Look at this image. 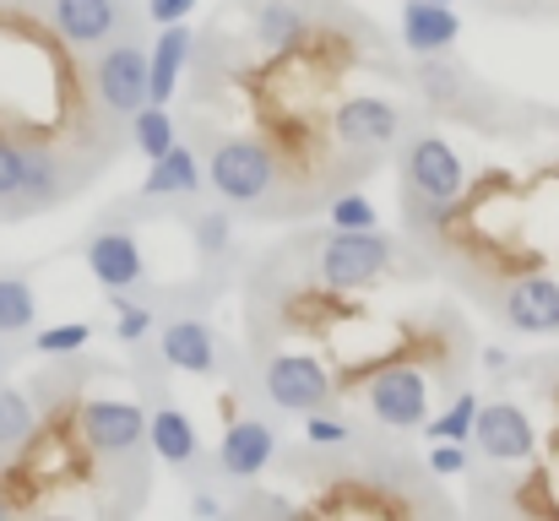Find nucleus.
<instances>
[{"label":"nucleus","mask_w":559,"mask_h":521,"mask_svg":"<svg viewBox=\"0 0 559 521\" xmlns=\"http://www.w3.org/2000/svg\"><path fill=\"white\" fill-rule=\"evenodd\" d=\"M206 179L228 206H266L277 190V158L250 137H223L206 158Z\"/></svg>","instance_id":"1"},{"label":"nucleus","mask_w":559,"mask_h":521,"mask_svg":"<svg viewBox=\"0 0 559 521\" xmlns=\"http://www.w3.org/2000/svg\"><path fill=\"white\" fill-rule=\"evenodd\" d=\"M391 267V239L380 228H332L316 250V272L326 288H370Z\"/></svg>","instance_id":"2"},{"label":"nucleus","mask_w":559,"mask_h":521,"mask_svg":"<svg viewBox=\"0 0 559 521\" xmlns=\"http://www.w3.org/2000/svg\"><path fill=\"white\" fill-rule=\"evenodd\" d=\"M261 391L272 396L277 413H299L305 418V413H316V407H326L337 396V380L310 353H272L266 369H261Z\"/></svg>","instance_id":"3"},{"label":"nucleus","mask_w":559,"mask_h":521,"mask_svg":"<svg viewBox=\"0 0 559 521\" xmlns=\"http://www.w3.org/2000/svg\"><path fill=\"white\" fill-rule=\"evenodd\" d=\"M76 429H82V446L104 462H131L142 446H147V413L136 402H120V396H93L82 402L76 413Z\"/></svg>","instance_id":"4"},{"label":"nucleus","mask_w":559,"mask_h":521,"mask_svg":"<svg viewBox=\"0 0 559 521\" xmlns=\"http://www.w3.org/2000/svg\"><path fill=\"white\" fill-rule=\"evenodd\" d=\"M93 98L109 115H120V120H131L147 104V49L136 38H120V44L109 38L98 49V60H93Z\"/></svg>","instance_id":"5"},{"label":"nucleus","mask_w":559,"mask_h":521,"mask_svg":"<svg viewBox=\"0 0 559 521\" xmlns=\"http://www.w3.org/2000/svg\"><path fill=\"white\" fill-rule=\"evenodd\" d=\"M365 402H370L374 424H385V429H424V418L435 413L429 375L413 369V364H391V369H380V375L370 380V391H365Z\"/></svg>","instance_id":"6"},{"label":"nucleus","mask_w":559,"mask_h":521,"mask_svg":"<svg viewBox=\"0 0 559 521\" xmlns=\"http://www.w3.org/2000/svg\"><path fill=\"white\" fill-rule=\"evenodd\" d=\"M402 174H407V190H418L429 201H456L467 190V164L456 158V147L445 137H413L402 147Z\"/></svg>","instance_id":"7"},{"label":"nucleus","mask_w":559,"mask_h":521,"mask_svg":"<svg viewBox=\"0 0 559 521\" xmlns=\"http://www.w3.org/2000/svg\"><path fill=\"white\" fill-rule=\"evenodd\" d=\"M467 440H473L489 462H506V467H511V462H533V451H538V429H533L527 407H516V402H484Z\"/></svg>","instance_id":"8"},{"label":"nucleus","mask_w":559,"mask_h":521,"mask_svg":"<svg viewBox=\"0 0 559 521\" xmlns=\"http://www.w3.org/2000/svg\"><path fill=\"white\" fill-rule=\"evenodd\" d=\"M82 261H87V272H93L109 294H136V288L147 283V256H142V245H136L131 228H98V234L87 239Z\"/></svg>","instance_id":"9"},{"label":"nucleus","mask_w":559,"mask_h":521,"mask_svg":"<svg viewBox=\"0 0 559 521\" xmlns=\"http://www.w3.org/2000/svg\"><path fill=\"white\" fill-rule=\"evenodd\" d=\"M66 185H71V169L60 164V153H55L49 142H33V147H27V174H22V185L0 201V217H5V223H22V217H33V212H49V206L66 196Z\"/></svg>","instance_id":"10"},{"label":"nucleus","mask_w":559,"mask_h":521,"mask_svg":"<svg viewBox=\"0 0 559 521\" xmlns=\"http://www.w3.org/2000/svg\"><path fill=\"white\" fill-rule=\"evenodd\" d=\"M396 131H402L396 104L370 98V93L343 98V104H337V115H332V137H337L348 153H380V147H391V142H396Z\"/></svg>","instance_id":"11"},{"label":"nucleus","mask_w":559,"mask_h":521,"mask_svg":"<svg viewBox=\"0 0 559 521\" xmlns=\"http://www.w3.org/2000/svg\"><path fill=\"white\" fill-rule=\"evenodd\" d=\"M500 316L522 338H559V283L549 272H527L500 294Z\"/></svg>","instance_id":"12"},{"label":"nucleus","mask_w":559,"mask_h":521,"mask_svg":"<svg viewBox=\"0 0 559 521\" xmlns=\"http://www.w3.org/2000/svg\"><path fill=\"white\" fill-rule=\"evenodd\" d=\"M49 22H55L60 44L98 49L126 27V0H49Z\"/></svg>","instance_id":"13"},{"label":"nucleus","mask_w":559,"mask_h":521,"mask_svg":"<svg viewBox=\"0 0 559 521\" xmlns=\"http://www.w3.org/2000/svg\"><path fill=\"white\" fill-rule=\"evenodd\" d=\"M277 457V429L266 424V418H234L228 429H223V440H217V467L228 473V478H261V467Z\"/></svg>","instance_id":"14"},{"label":"nucleus","mask_w":559,"mask_h":521,"mask_svg":"<svg viewBox=\"0 0 559 521\" xmlns=\"http://www.w3.org/2000/svg\"><path fill=\"white\" fill-rule=\"evenodd\" d=\"M462 38V16L435 0H402V44L413 55H451Z\"/></svg>","instance_id":"15"},{"label":"nucleus","mask_w":559,"mask_h":521,"mask_svg":"<svg viewBox=\"0 0 559 521\" xmlns=\"http://www.w3.org/2000/svg\"><path fill=\"white\" fill-rule=\"evenodd\" d=\"M158 353H164V364L180 369V375H201V380L217 375V338H212V327L195 321V316L169 321L164 338H158Z\"/></svg>","instance_id":"16"},{"label":"nucleus","mask_w":559,"mask_h":521,"mask_svg":"<svg viewBox=\"0 0 559 521\" xmlns=\"http://www.w3.org/2000/svg\"><path fill=\"white\" fill-rule=\"evenodd\" d=\"M190 27L186 22H164L153 49H147V104H169L180 93V71L190 60Z\"/></svg>","instance_id":"17"},{"label":"nucleus","mask_w":559,"mask_h":521,"mask_svg":"<svg viewBox=\"0 0 559 521\" xmlns=\"http://www.w3.org/2000/svg\"><path fill=\"white\" fill-rule=\"evenodd\" d=\"M147 451H153L164 467H195L201 440H195L190 413H180L175 402H158V407H153V418H147Z\"/></svg>","instance_id":"18"},{"label":"nucleus","mask_w":559,"mask_h":521,"mask_svg":"<svg viewBox=\"0 0 559 521\" xmlns=\"http://www.w3.org/2000/svg\"><path fill=\"white\" fill-rule=\"evenodd\" d=\"M195 190H201V158H195V147H186V142H175L164 158H153V169L142 179V196H147V201L195 196Z\"/></svg>","instance_id":"19"},{"label":"nucleus","mask_w":559,"mask_h":521,"mask_svg":"<svg viewBox=\"0 0 559 521\" xmlns=\"http://www.w3.org/2000/svg\"><path fill=\"white\" fill-rule=\"evenodd\" d=\"M305 33H310V16H305L299 0H261V11H255V44L261 49L283 55V49L305 44Z\"/></svg>","instance_id":"20"},{"label":"nucleus","mask_w":559,"mask_h":521,"mask_svg":"<svg viewBox=\"0 0 559 521\" xmlns=\"http://www.w3.org/2000/svg\"><path fill=\"white\" fill-rule=\"evenodd\" d=\"M38 327V294L27 277L0 272V338H22Z\"/></svg>","instance_id":"21"},{"label":"nucleus","mask_w":559,"mask_h":521,"mask_svg":"<svg viewBox=\"0 0 559 521\" xmlns=\"http://www.w3.org/2000/svg\"><path fill=\"white\" fill-rule=\"evenodd\" d=\"M131 142H136V153L153 164V158H164L180 137H175V115H169V104H142L136 115H131Z\"/></svg>","instance_id":"22"},{"label":"nucleus","mask_w":559,"mask_h":521,"mask_svg":"<svg viewBox=\"0 0 559 521\" xmlns=\"http://www.w3.org/2000/svg\"><path fill=\"white\" fill-rule=\"evenodd\" d=\"M33 429H38V413H33L27 391L0 380V451H22L33 440Z\"/></svg>","instance_id":"23"},{"label":"nucleus","mask_w":559,"mask_h":521,"mask_svg":"<svg viewBox=\"0 0 559 521\" xmlns=\"http://www.w3.org/2000/svg\"><path fill=\"white\" fill-rule=\"evenodd\" d=\"M478 391H456L440 413L424 418V440H467L473 435V418H478Z\"/></svg>","instance_id":"24"},{"label":"nucleus","mask_w":559,"mask_h":521,"mask_svg":"<svg viewBox=\"0 0 559 521\" xmlns=\"http://www.w3.org/2000/svg\"><path fill=\"white\" fill-rule=\"evenodd\" d=\"M87 343H93V327H87V321H60V327H44V332L33 338V353H44V358H71V353H82Z\"/></svg>","instance_id":"25"},{"label":"nucleus","mask_w":559,"mask_h":521,"mask_svg":"<svg viewBox=\"0 0 559 521\" xmlns=\"http://www.w3.org/2000/svg\"><path fill=\"white\" fill-rule=\"evenodd\" d=\"M305 440L316 446V451H337V446H348L354 440V424L348 418H332V413H305Z\"/></svg>","instance_id":"26"},{"label":"nucleus","mask_w":559,"mask_h":521,"mask_svg":"<svg viewBox=\"0 0 559 521\" xmlns=\"http://www.w3.org/2000/svg\"><path fill=\"white\" fill-rule=\"evenodd\" d=\"M27 137H16V131H0V201L22 185V174H27Z\"/></svg>","instance_id":"27"},{"label":"nucleus","mask_w":559,"mask_h":521,"mask_svg":"<svg viewBox=\"0 0 559 521\" xmlns=\"http://www.w3.org/2000/svg\"><path fill=\"white\" fill-rule=\"evenodd\" d=\"M147 332H153V310L136 305L131 294H115V338L120 343H142Z\"/></svg>","instance_id":"28"},{"label":"nucleus","mask_w":559,"mask_h":521,"mask_svg":"<svg viewBox=\"0 0 559 521\" xmlns=\"http://www.w3.org/2000/svg\"><path fill=\"white\" fill-rule=\"evenodd\" d=\"M326 217H332V228H380V212H374V201H370V196H359V190L337 196Z\"/></svg>","instance_id":"29"},{"label":"nucleus","mask_w":559,"mask_h":521,"mask_svg":"<svg viewBox=\"0 0 559 521\" xmlns=\"http://www.w3.org/2000/svg\"><path fill=\"white\" fill-rule=\"evenodd\" d=\"M190 239L201 256H223L228 250V212H195L190 217Z\"/></svg>","instance_id":"30"},{"label":"nucleus","mask_w":559,"mask_h":521,"mask_svg":"<svg viewBox=\"0 0 559 521\" xmlns=\"http://www.w3.org/2000/svg\"><path fill=\"white\" fill-rule=\"evenodd\" d=\"M467 467H473L467 440H429V473H440V478H462Z\"/></svg>","instance_id":"31"},{"label":"nucleus","mask_w":559,"mask_h":521,"mask_svg":"<svg viewBox=\"0 0 559 521\" xmlns=\"http://www.w3.org/2000/svg\"><path fill=\"white\" fill-rule=\"evenodd\" d=\"M195 5H201V0H147V22H153V27H164V22H186Z\"/></svg>","instance_id":"32"},{"label":"nucleus","mask_w":559,"mask_h":521,"mask_svg":"<svg viewBox=\"0 0 559 521\" xmlns=\"http://www.w3.org/2000/svg\"><path fill=\"white\" fill-rule=\"evenodd\" d=\"M190 511H195V517H217L223 506H217L212 495H190Z\"/></svg>","instance_id":"33"},{"label":"nucleus","mask_w":559,"mask_h":521,"mask_svg":"<svg viewBox=\"0 0 559 521\" xmlns=\"http://www.w3.org/2000/svg\"><path fill=\"white\" fill-rule=\"evenodd\" d=\"M5 358H11V353H5V338H0V369H5Z\"/></svg>","instance_id":"34"},{"label":"nucleus","mask_w":559,"mask_h":521,"mask_svg":"<svg viewBox=\"0 0 559 521\" xmlns=\"http://www.w3.org/2000/svg\"><path fill=\"white\" fill-rule=\"evenodd\" d=\"M435 5H451V0H435Z\"/></svg>","instance_id":"35"},{"label":"nucleus","mask_w":559,"mask_h":521,"mask_svg":"<svg viewBox=\"0 0 559 521\" xmlns=\"http://www.w3.org/2000/svg\"><path fill=\"white\" fill-rule=\"evenodd\" d=\"M0 511H5V495H0Z\"/></svg>","instance_id":"36"}]
</instances>
